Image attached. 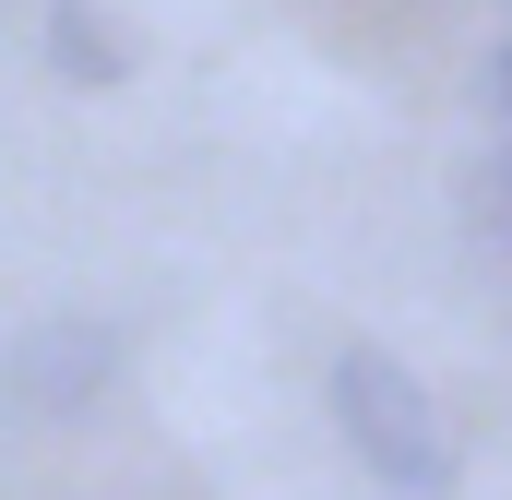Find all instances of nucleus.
Returning <instances> with one entry per match:
<instances>
[{"instance_id": "f257e3e1", "label": "nucleus", "mask_w": 512, "mask_h": 500, "mask_svg": "<svg viewBox=\"0 0 512 500\" xmlns=\"http://www.w3.org/2000/svg\"><path fill=\"white\" fill-rule=\"evenodd\" d=\"M334 429H346V453L405 500H441L453 489V429H441V405H429V381L405 370L393 346H346L334 358Z\"/></svg>"}, {"instance_id": "7ed1b4c3", "label": "nucleus", "mask_w": 512, "mask_h": 500, "mask_svg": "<svg viewBox=\"0 0 512 500\" xmlns=\"http://www.w3.org/2000/svg\"><path fill=\"white\" fill-rule=\"evenodd\" d=\"M453 215H465V239H477V250L512 274V143H477V155H465V179H453Z\"/></svg>"}, {"instance_id": "f03ea898", "label": "nucleus", "mask_w": 512, "mask_h": 500, "mask_svg": "<svg viewBox=\"0 0 512 500\" xmlns=\"http://www.w3.org/2000/svg\"><path fill=\"white\" fill-rule=\"evenodd\" d=\"M108 370H120V334L108 322H36V334L0 346V405L36 417V429H60V417H84L108 393Z\"/></svg>"}, {"instance_id": "39448f33", "label": "nucleus", "mask_w": 512, "mask_h": 500, "mask_svg": "<svg viewBox=\"0 0 512 500\" xmlns=\"http://www.w3.org/2000/svg\"><path fill=\"white\" fill-rule=\"evenodd\" d=\"M489 96H501V108H512V36H501V48H489Z\"/></svg>"}, {"instance_id": "20e7f679", "label": "nucleus", "mask_w": 512, "mask_h": 500, "mask_svg": "<svg viewBox=\"0 0 512 500\" xmlns=\"http://www.w3.org/2000/svg\"><path fill=\"white\" fill-rule=\"evenodd\" d=\"M48 60H60V84H120L131 36L96 12V0H60V12H48Z\"/></svg>"}]
</instances>
